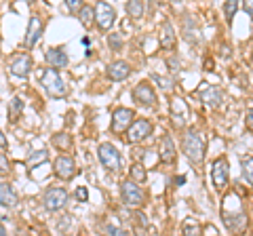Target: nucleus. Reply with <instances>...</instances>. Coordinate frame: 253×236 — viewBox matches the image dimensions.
I'll list each match as a JSON object with an SVG mask.
<instances>
[{
  "label": "nucleus",
  "mask_w": 253,
  "mask_h": 236,
  "mask_svg": "<svg viewBox=\"0 0 253 236\" xmlns=\"http://www.w3.org/2000/svg\"><path fill=\"white\" fill-rule=\"evenodd\" d=\"M175 144H173V139L169 135H165L163 141H161V150H158V158H161V162L165 164H171L173 160H175Z\"/></svg>",
  "instance_id": "obj_17"
},
{
  "label": "nucleus",
  "mask_w": 253,
  "mask_h": 236,
  "mask_svg": "<svg viewBox=\"0 0 253 236\" xmlns=\"http://www.w3.org/2000/svg\"><path fill=\"white\" fill-rule=\"evenodd\" d=\"M171 120L175 127H184L188 120V104L181 97H171Z\"/></svg>",
  "instance_id": "obj_12"
},
{
  "label": "nucleus",
  "mask_w": 253,
  "mask_h": 236,
  "mask_svg": "<svg viewBox=\"0 0 253 236\" xmlns=\"http://www.w3.org/2000/svg\"><path fill=\"white\" fill-rule=\"evenodd\" d=\"M158 42H161L163 49L171 51L173 46H175V30H173V26L169 21H165L161 26V34H158Z\"/></svg>",
  "instance_id": "obj_19"
},
{
  "label": "nucleus",
  "mask_w": 253,
  "mask_h": 236,
  "mask_svg": "<svg viewBox=\"0 0 253 236\" xmlns=\"http://www.w3.org/2000/svg\"><path fill=\"white\" fill-rule=\"evenodd\" d=\"M106 234L108 236H129V232H126L121 224H118L116 217H110L106 222Z\"/></svg>",
  "instance_id": "obj_23"
},
{
  "label": "nucleus",
  "mask_w": 253,
  "mask_h": 236,
  "mask_svg": "<svg viewBox=\"0 0 253 236\" xmlns=\"http://www.w3.org/2000/svg\"><path fill=\"white\" fill-rule=\"evenodd\" d=\"M9 70H11L13 76L26 78L32 72V59H30V55H17V57H13V61L9 64Z\"/></svg>",
  "instance_id": "obj_13"
},
{
  "label": "nucleus",
  "mask_w": 253,
  "mask_h": 236,
  "mask_svg": "<svg viewBox=\"0 0 253 236\" xmlns=\"http://www.w3.org/2000/svg\"><path fill=\"white\" fill-rule=\"evenodd\" d=\"M150 133H152V122L148 120V118H139L131 124V129L125 133V139L129 141V144H137V141L150 137Z\"/></svg>",
  "instance_id": "obj_8"
},
{
  "label": "nucleus",
  "mask_w": 253,
  "mask_h": 236,
  "mask_svg": "<svg viewBox=\"0 0 253 236\" xmlns=\"http://www.w3.org/2000/svg\"><path fill=\"white\" fill-rule=\"evenodd\" d=\"M0 236H6V228L4 226H0Z\"/></svg>",
  "instance_id": "obj_43"
},
{
  "label": "nucleus",
  "mask_w": 253,
  "mask_h": 236,
  "mask_svg": "<svg viewBox=\"0 0 253 236\" xmlns=\"http://www.w3.org/2000/svg\"><path fill=\"white\" fill-rule=\"evenodd\" d=\"M116 21V11L114 6H110L108 2H97L95 4V23L101 30H110Z\"/></svg>",
  "instance_id": "obj_9"
},
{
  "label": "nucleus",
  "mask_w": 253,
  "mask_h": 236,
  "mask_svg": "<svg viewBox=\"0 0 253 236\" xmlns=\"http://www.w3.org/2000/svg\"><path fill=\"white\" fill-rule=\"evenodd\" d=\"M66 202H68L66 188L53 186V188H46V192L42 194V204H44L46 211H51V213H55V211H61L63 207H66Z\"/></svg>",
  "instance_id": "obj_5"
},
{
  "label": "nucleus",
  "mask_w": 253,
  "mask_h": 236,
  "mask_svg": "<svg viewBox=\"0 0 253 236\" xmlns=\"http://www.w3.org/2000/svg\"><path fill=\"white\" fill-rule=\"evenodd\" d=\"M51 141L57 150H70V148H72V137H70L68 133H55Z\"/></svg>",
  "instance_id": "obj_24"
},
{
  "label": "nucleus",
  "mask_w": 253,
  "mask_h": 236,
  "mask_svg": "<svg viewBox=\"0 0 253 236\" xmlns=\"http://www.w3.org/2000/svg\"><path fill=\"white\" fill-rule=\"evenodd\" d=\"M0 202H2V207H13V204L17 202V196H15L13 188L9 184L0 186Z\"/></svg>",
  "instance_id": "obj_22"
},
{
  "label": "nucleus",
  "mask_w": 253,
  "mask_h": 236,
  "mask_svg": "<svg viewBox=\"0 0 253 236\" xmlns=\"http://www.w3.org/2000/svg\"><path fill=\"white\" fill-rule=\"evenodd\" d=\"M21 112H23V101H21V97H13L9 101V118H11V120H17V118L21 116Z\"/></svg>",
  "instance_id": "obj_27"
},
{
  "label": "nucleus",
  "mask_w": 253,
  "mask_h": 236,
  "mask_svg": "<svg viewBox=\"0 0 253 236\" xmlns=\"http://www.w3.org/2000/svg\"><path fill=\"white\" fill-rule=\"evenodd\" d=\"M243 9H245V13H247L249 17H253V0H249V2H245Z\"/></svg>",
  "instance_id": "obj_40"
},
{
  "label": "nucleus",
  "mask_w": 253,
  "mask_h": 236,
  "mask_svg": "<svg viewBox=\"0 0 253 236\" xmlns=\"http://www.w3.org/2000/svg\"><path fill=\"white\" fill-rule=\"evenodd\" d=\"M0 167H2V171H0L2 175H4L6 171H9V162H6V156H4V154H0Z\"/></svg>",
  "instance_id": "obj_38"
},
{
  "label": "nucleus",
  "mask_w": 253,
  "mask_h": 236,
  "mask_svg": "<svg viewBox=\"0 0 253 236\" xmlns=\"http://www.w3.org/2000/svg\"><path fill=\"white\" fill-rule=\"evenodd\" d=\"M167 64H169V68H171V72H175V70H179V61H177L175 57H169Z\"/></svg>",
  "instance_id": "obj_39"
},
{
  "label": "nucleus",
  "mask_w": 253,
  "mask_h": 236,
  "mask_svg": "<svg viewBox=\"0 0 253 236\" xmlns=\"http://www.w3.org/2000/svg\"><path fill=\"white\" fill-rule=\"evenodd\" d=\"M97 156H99V162L104 164V169L112 171V173L121 169V154H118V150L112 144H101L97 148Z\"/></svg>",
  "instance_id": "obj_6"
},
{
  "label": "nucleus",
  "mask_w": 253,
  "mask_h": 236,
  "mask_svg": "<svg viewBox=\"0 0 253 236\" xmlns=\"http://www.w3.org/2000/svg\"><path fill=\"white\" fill-rule=\"evenodd\" d=\"M133 99H135L139 106L154 108L156 106V91H154V86L150 84L148 80L137 82L135 89H133Z\"/></svg>",
  "instance_id": "obj_7"
},
{
  "label": "nucleus",
  "mask_w": 253,
  "mask_h": 236,
  "mask_svg": "<svg viewBox=\"0 0 253 236\" xmlns=\"http://www.w3.org/2000/svg\"><path fill=\"white\" fill-rule=\"evenodd\" d=\"M181 150H184L186 158L192 164H201L205 160V139L199 131L188 129L184 141H181Z\"/></svg>",
  "instance_id": "obj_1"
},
{
  "label": "nucleus",
  "mask_w": 253,
  "mask_h": 236,
  "mask_svg": "<svg viewBox=\"0 0 253 236\" xmlns=\"http://www.w3.org/2000/svg\"><path fill=\"white\" fill-rule=\"evenodd\" d=\"M203 236H219V232H217V228H215V226L207 224V226L203 228Z\"/></svg>",
  "instance_id": "obj_36"
},
{
  "label": "nucleus",
  "mask_w": 253,
  "mask_h": 236,
  "mask_svg": "<svg viewBox=\"0 0 253 236\" xmlns=\"http://www.w3.org/2000/svg\"><path fill=\"white\" fill-rule=\"evenodd\" d=\"M53 169H55V175L59 179H72L74 173H76V162L70 158L66 154H59L53 162Z\"/></svg>",
  "instance_id": "obj_11"
},
{
  "label": "nucleus",
  "mask_w": 253,
  "mask_h": 236,
  "mask_svg": "<svg viewBox=\"0 0 253 236\" xmlns=\"http://www.w3.org/2000/svg\"><path fill=\"white\" fill-rule=\"evenodd\" d=\"M42 32H44V23L38 17H32L28 23V30H26V46L28 49H32V46L38 42V38L42 36Z\"/></svg>",
  "instance_id": "obj_14"
},
{
  "label": "nucleus",
  "mask_w": 253,
  "mask_h": 236,
  "mask_svg": "<svg viewBox=\"0 0 253 236\" xmlns=\"http://www.w3.org/2000/svg\"><path fill=\"white\" fill-rule=\"evenodd\" d=\"M78 19H81V23H83L84 28H89L91 23H93V19H95V6L84 4L83 9H81V13H78Z\"/></svg>",
  "instance_id": "obj_25"
},
{
  "label": "nucleus",
  "mask_w": 253,
  "mask_h": 236,
  "mask_svg": "<svg viewBox=\"0 0 253 236\" xmlns=\"http://www.w3.org/2000/svg\"><path fill=\"white\" fill-rule=\"evenodd\" d=\"M66 6H68V9L70 11H72V13H81V9H83V2H81V0H66Z\"/></svg>",
  "instance_id": "obj_34"
},
{
  "label": "nucleus",
  "mask_w": 253,
  "mask_h": 236,
  "mask_svg": "<svg viewBox=\"0 0 253 236\" xmlns=\"http://www.w3.org/2000/svg\"><path fill=\"white\" fill-rule=\"evenodd\" d=\"M224 219H226V226H228V230H232L234 234H239V232H243L245 228H247V217H245L243 213H236V215H224Z\"/></svg>",
  "instance_id": "obj_20"
},
{
  "label": "nucleus",
  "mask_w": 253,
  "mask_h": 236,
  "mask_svg": "<svg viewBox=\"0 0 253 236\" xmlns=\"http://www.w3.org/2000/svg\"><path fill=\"white\" fill-rule=\"evenodd\" d=\"M129 74H131V66L123 59L112 61V64L108 66V78L114 80V82H121V80H125V78H129Z\"/></svg>",
  "instance_id": "obj_15"
},
{
  "label": "nucleus",
  "mask_w": 253,
  "mask_h": 236,
  "mask_svg": "<svg viewBox=\"0 0 253 236\" xmlns=\"http://www.w3.org/2000/svg\"><path fill=\"white\" fill-rule=\"evenodd\" d=\"M41 84L44 86V91L49 93L51 97H66L68 95V86L63 82L61 74L53 68H44L41 74Z\"/></svg>",
  "instance_id": "obj_2"
},
{
  "label": "nucleus",
  "mask_w": 253,
  "mask_h": 236,
  "mask_svg": "<svg viewBox=\"0 0 253 236\" xmlns=\"http://www.w3.org/2000/svg\"><path fill=\"white\" fill-rule=\"evenodd\" d=\"M184 34H186V40L188 42H199V36H201V32H199V28L196 30H192V19H186V23H184Z\"/></svg>",
  "instance_id": "obj_28"
},
{
  "label": "nucleus",
  "mask_w": 253,
  "mask_h": 236,
  "mask_svg": "<svg viewBox=\"0 0 253 236\" xmlns=\"http://www.w3.org/2000/svg\"><path fill=\"white\" fill-rule=\"evenodd\" d=\"M247 127L253 131V108H251V112H249V116H247Z\"/></svg>",
  "instance_id": "obj_41"
},
{
  "label": "nucleus",
  "mask_w": 253,
  "mask_h": 236,
  "mask_svg": "<svg viewBox=\"0 0 253 236\" xmlns=\"http://www.w3.org/2000/svg\"><path fill=\"white\" fill-rule=\"evenodd\" d=\"M74 196H76V200H81V202H86V198H89V192H86V188L83 186V188H76Z\"/></svg>",
  "instance_id": "obj_35"
},
{
  "label": "nucleus",
  "mask_w": 253,
  "mask_h": 236,
  "mask_svg": "<svg viewBox=\"0 0 253 236\" xmlns=\"http://www.w3.org/2000/svg\"><path fill=\"white\" fill-rule=\"evenodd\" d=\"M184 236H203L201 226H196V224H192V222L184 224Z\"/></svg>",
  "instance_id": "obj_30"
},
{
  "label": "nucleus",
  "mask_w": 253,
  "mask_h": 236,
  "mask_svg": "<svg viewBox=\"0 0 253 236\" xmlns=\"http://www.w3.org/2000/svg\"><path fill=\"white\" fill-rule=\"evenodd\" d=\"M228 177H230V164L226 158H215L211 164V179L215 188H224L228 184Z\"/></svg>",
  "instance_id": "obj_10"
},
{
  "label": "nucleus",
  "mask_w": 253,
  "mask_h": 236,
  "mask_svg": "<svg viewBox=\"0 0 253 236\" xmlns=\"http://www.w3.org/2000/svg\"><path fill=\"white\" fill-rule=\"evenodd\" d=\"M236 11H239V2H236V0H230V2L224 4V13H226V19H228V21L234 17Z\"/></svg>",
  "instance_id": "obj_31"
},
{
  "label": "nucleus",
  "mask_w": 253,
  "mask_h": 236,
  "mask_svg": "<svg viewBox=\"0 0 253 236\" xmlns=\"http://www.w3.org/2000/svg\"><path fill=\"white\" fill-rule=\"evenodd\" d=\"M199 95H201V99H203V104H207V106H211V108H217V106L221 104V93L215 89V86L201 84Z\"/></svg>",
  "instance_id": "obj_18"
},
{
  "label": "nucleus",
  "mask_w": 253,
  "mask_h": 236,
  "mask_svg": "<svg viewBox=\"0 0 253 236\" xmlns=\"http://www.w3.org/2000/svg\"><path fill=\"white\" fill-rule=\"evenodd\" d=\"M154 80L161 84V89H163V91H171V89H173V80H169V78H163V76L154 74Z\"/></svg>",
  "instance_id": "obj_33"
},
{
  "label": "nucleus",
  "mask_w": 253,
  "mask_h": 236,
  "mask_svg": "<svg viewBox=\"0 0 253 236\" xmlns=\"http://www.w3.org/2000/svg\"><path fill=\"white\" fill-rule=\"evenodd\" d=\"M135 122V114H133V110L129 108H116L114 114H112V122H110V131L114 133V135H123L131 129V124Z\"/></svg>",
  "instance_id": "obj_4"
},
{
  "label": "nucleus",
  "mask_w": 253,
  "mask_h": 236,
  "mask_svg": "<svg viewBox=\"0 0 253 236\" xmlns=\"http://www.w3.org/2000/svg\"><path fill=\"white\" fill-rule=\"evenodd\" d=\"M148 179V173H146V167L144 164H139V162H135L131 167V182H135V184H144Z\"/></svg>",
  "instance_id": "obj_26"
},
{
  "label": "nucleus",
  "mask_w": 253,
  "mask_h": 236,
  "mask_svg": "<svg viewBox=\"0 0 253 236\" xmlns=\"http://www.w3.org/2000/svg\"><path fill=\"white\" fill-rule=\"evenodd\" d=\"M241 167H243V177L253 186V156H247V158H243Z\"/></svg>",
  "instance_id": "obj_29"
},
{
  "label": "nucleus",
  "mask_w": 253,
  "mask_h": 236,
  "mask_svg": "<svg viewBox=\"0 0 253 236\" xmlns=\"http://www.w3.org/2000/svg\"><path fill=\"white\" fill-rule=\"evenodd\" d=\"M146 13V4L141 2V0H131V2H126V15H129L131 19H141Z\"/></svg>",
  "instance_id": "obj_21"
},
{
  "label": "nucleus",
  "mask_w": 253,
  "mask_h": 236,
  "mask_svg": "<svg viewBox=\"0 0 253 236\" xmlns=\"http://www.w3.org/2000/svg\"><path fill=\"white\" fill-rule=\"evenodd\" d=\"M0 144H2V148H6V137H4V133L0 135Z\"/></svg>",
  "instance_id": "obj_42"
},
{
  "label": "nucleus",
  "mask_w": 253,
  "mask_h": 236,
  "mask_svg": "<svg viewBox=\"0 0 253 236\" xmlns=\"http://www.w3.org/2000/svg\"><path fill=\"white\" fill-rule=\"evenodd\" d=\"M108 46H110L112 51H118V49L123 46V36H121V34H110V36H108Z\"/></svg>",
  "instance_id": "obj_32"
},
{
  "label": "nucleus",
  "mask_w": 253,
  "mask_h": 236,
  "mask_svg": "<svg viewBox=\"0 0 253 236\" xmlns=\"http://www.w3.org/2000/svg\"><path fill=\"white\" fill-rule=\"evenodd\" d=\"M121 198L126 209H139L141 204H144L146 196H144V190L139 188V184L126 179V182L121 184Z\"/></svg>",
  "instance_id": "obj_3"
},
{
  "label": "nucleus",
  "mask_w": 253,
  "mask_h": 236,
  "mask_svg": "<svg viewBox=\"0 0 253 236\" xmlns=\"http://www.w3.org/2000/svg\"><path fill=\"white\" fill-rule=\"evenodd\" d=\"M44 158H46V152H44V150H41V152H34V154H32L28 162H30V164H34L36 160H44Z\"/></svg>",
  "instance_id": "obj_37"
},
{
  "label": "nucleus",
  "mask_w": 253,
  "mask_h": 236,
  "mask_svg": "<svg viewBox=\"0 0 253 236\" xmlns=\"http://www.w3.org/2000/svg\"><path fill=\"white\" fill-rule=\"evenodd\" d=\"M44 59H46V66L53 68V70H59V68H66L68 66V53L66 49H49L44 55Z\"/></svg>",
  "instance_id": "obj_16"
}]
</instances>
